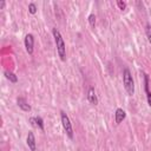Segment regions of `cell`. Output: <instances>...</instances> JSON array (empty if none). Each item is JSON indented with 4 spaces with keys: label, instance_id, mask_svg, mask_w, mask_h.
Listing matches in <instances>:
<instances>
[{
    "label": "cell",
    "instance_id": "6da1fadb",
    "mask_svg": "<svg viewBox=\"0 0 151 151\" xmlns=\"http://www.w3.org/2000/svg\"><path fill=\"white\" fill-rule=\"evenodd\" d=\"M52 33H53V38H54V41H55L57 52H58L60 59L64 61V60L66 59V46H65L64 39H63L60 32L58 31V28H53V29H52Z\"/></svg>",
    "mask_w": 151,
    "mask_h": 151
},
{
    "label": "cell",
    "instance_id": "7a4b0ae2",
    "mask_svg": "<svg viewBox=\"0 0 151 151\" xmlns=\"http://www.w3.org/2000/svg\"><path fill=\"white\" fill-rule=\"evenodd\" d=\"M123 84H124V87H125L127 94L133 96L134 94V81H133L131 71L127 67H125L123 71Z\"/></svg>",
    "mask_w": 151,
    "mask_h": 151
},
{
    "label": "cell",
    "instance_id": "3957f363",
    "mask_svg": "<svg viewBox=\"0 0 151 151\" xmlns=\"http://www.w3.org/2000/svg\"><path fill=\"white\" fill-rule=\"evenodd\" d=\"M60 119H61V124H63V127L66 132V134L68 136V138H73V127H72V124H71V120L68 118V116L61 111L60 112Z\"/></svg>",
    "mask_w": 151,
    "mask_h": 151
},
{
    "label": "cell",
    "instance_id": "277c9868",
    "mask_svg": "<svg viewBox=\"0 0 151 151\" xmlns=\"http://www.w3.org/2000/svg\"><path fill=\"white\" fill-rule=\"evenodd\" d=\"M24 44H25L26 52L28 54H32L33 51H34V37L32 34H26L25 40H24Z\"/></svg>",
    "mask_w": 151,
    "mask_h": 151
},
{
    "label": "cell",
    "instance_id": "5b68a950",
    "mask_svg": "<svg viewBox=\"0 0 151 151\" xmlns=\"http://www.w3.org/2000/svg\"><path fill=\"white\" fill-rule=\"evenodd\" d=\"M26 143H27V146L31 151H35L37 150V143H35V137H34V133L32 131H28V134H27V139H26Z\"/></svg>",
    "mask_w": 151,
    "mask_h": 151
},
{
    "label": "cell",
    "instance_id": "8992f818",
    "mask_svg": "<svg viewBox=\"0 0 151 151\" xmlns=\"http://www.w3.org/2000/svg\"><path fill=\"white\" fill-rule=\"evenodd\" d=\"M87 100L92 105H97L98 104V98H97V94H96V91H94V87L93 86H90L88 87V91H87Z\"/></svg>",
    "mask_w": 151,
    "mask_h": 151
},
{
    "label": "cell",
    "instance_id": "52a82bcc",
    "mask_svg": "<svg viewBox=\"0 0 151 151\" xmlns=\"http://www.w3.org/2000/svg\"><path fill=\"white\" fill-rule=\"evenodd\" d=\"M17 104H18V106H19L22 111H26V112L31 111V105L27 103V100H26L24 97H19V98L17 99Z\"/></svg>",
    "mask_w": 151,
    "mask_h": 151
},
{
    "label": "cell",
    "instance_id": "ba28073f",
    "mask_svg": "<svg viewBox=\"0 0 151 151\" xmlns=\"http://www.w3.org/2000/svg\"><path fill=\"white\" fill-rule=\"evenodd\" d=\"M126 117V112L123 110V109H117L116 112H114V120H116V124H120Z\"/></svg>",
    "mask_w": 151,
    "mask_h": 151
},
{
    "label": "cell",
    "instance_id": "9c48e42d",
    "mask_svg": "<svg viewBox=\"0 0 151 151\" xmlns=\"http://www.w3.org/2000/svg\"><path fill=\"white\" fill-rule=\"evenodd\" d=\"M144 85H145V93H146V99H147V104L151 107V92L149 90V76L144 74Z\"/></svg>",
    "mask_w": 151,
    "mask_h": 151
},
{
    "label": "cell",
    "instance_id": "30bf717a",
    "mask_svg": "<svg viewBox=\"0 0 151 151\" xmlns=\"http://www.w3.org/2000/svg\"><path fill=\"white\" fill-rule=\"evenodd\" d=\"M31 122L33 125H37L40 130H44V120L40 118V117H34V118H31Z\"/></svg>",
    "mask_w": 151,
    "mask_h": 151
},
{
    "label": "cell",
    "instance_id": "8fae6325",
    "mask_svg": "<svg viewBox=\"0 0 151 151\" xmlns=\"http://www.w3.org/2000/svg\"><path fill=\"white\" fill-rule=\"evenodd\" d=\"M5 76H6V78H7L9 81H12V83H17V81H18V77H17L13 72L5 71Z\"/></svg>",
    "mask_w": 151,
    "mask_h": 151
},
{
    "label": "cell",
    "instance_id": "7c38bea8",
    "mask_svg": "<svg viewBox=\"0 0 151 151\" xmlns=\"http://www.w3.org/2000/svg\"><path fill=\"white\" fill-rule=\"evenodd\" d=\"M145 34H146V38H147L150 45H151V25L149 22L145 25Z\"/></svg>",
    "mask_w": 151,
    "mask_h": 151
},
{
    "label": "cell",
    "instance_id": "4fadbf2b",
    "mask_svg": "<svg viewBox=\"0 0 151 151\" xmlns=\"http://www.w3.org/2000/svg\"><path fill=\"white\" fill-rule=\"evenodd\" d=\"M28 12H29L31 14H35V13H37V6H35L33 2H31V4L28 5Z\"/></svg>",
    "mask_w": 151,
    "mask_h": 151
},
{
    "label": "cell",
    "instance_id": "5bb4252c",
    "mask_svg": "<svg viewBox=\"0 0 151 151\" xmlns=\"http://www.w3.org/2000/svg\"><path fill=\"white\" fill-rule=\"evenodd\" d=\"M88 22H90V25L92 27H94V25H96V15L94 14H90L88 15Z\"/></svg>",
    "mask_w": 151,
    "mask_h": 151
},
{
    "label": "cell",
    "instance_id": "9a60e30c",
    "mask_svg": "<svg viewBox=\"0 0 151 151\" xmlns=\"http://www.w3.org/2000/svg\"><path fill=\"white\" fill-rule=\"evenodd\" d=\"M117 6L119 7V9L123 11V9L126 8V2H125V1H122V0H118V1H117Z\"/></svg>",
    "mask_w": 151,
    "mask_h": 151
},
{
    "label": "cell",
    "instance_id": "2e32d148",
    "mask_svg": "<svg viewBox=\"0 0 151 151\" xmlns=\"http://www.w3.org/2000/svg\"><path fill=\"white\" fill-rule=\"evenodd\" d=\"M5 5H6V2H5V1H0V9H1V8H2Z\"/></svg>",
    "mask_w": 151,
    "mask_h": 151
}]
</instances>
